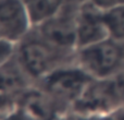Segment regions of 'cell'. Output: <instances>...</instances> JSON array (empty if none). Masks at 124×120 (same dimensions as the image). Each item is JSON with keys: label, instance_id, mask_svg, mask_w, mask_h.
<instances>
[{"label": "cell", "instance_id": "obj_3", "mask_svg": "<svg viewBox=\"0 0 124 120\" xmlns=\"http://www.w3.org/2000/svg\"><path fill=\"white\" fill-rule=\"evenodd\" d=\"M76 62L94 79H109L124 70V43L108 37L76 49Z\"/></svg>", "mask_w": 124, "mask_h": 120}, {"label": "cell", "instance_id": "obj_6", "mask_svg": "<svg viewBox=\"0 0 124 120\" xmlns=\"http://www.w3.org/2000/svg\"><path fill=\"white\" fill-rule=\"evenodd\" d=\"M110 37L103 20V11L90 2L79 4L76 21V49L96 44Z\"/></svg>", "mask_w": 124, "mask_h": 120}, {"label": "cell", "instance_id": "obj_12", "mask_svg": "<svg viewBox=\"0 0 124 120\" xmlns=\"http://www.w3.org/2000/svg\"><path fill=\"white\" fill-rule=\"evenodd\" d=\"M19 106L17 95H11L0 92V120L8 117Z\"/></svg>", "mask_w": 124, "mask_h": 120}, {"label": "cell", "instance_id": "obj_20", "mask_svg": "<svg viewBox=\"0 0 124 120\" xmlns=\"http://www.w3.org/2000/svg\"><path fill=\"white\" fill-rule=\"evenodd\" d=\"M54 1L56 2V3L58 4L59 7H60L61 4H63V3H64V2H68V1H70V0H54Z\"/></svg>", "mask_w": 124, "mask_h": 120}, {"label": "cell", "instance_id": "obj_4", "mask_svg": "<svg viewBox=\"0 0 124 120\" xmlns=\"http://www.w3.org/2000/svg\"><path fill=\"white\" fill-rule=\"evenodd\" d=\"M79 4V0L64 2L52 17L33 28L52 45L76 50V21Z\"/></svg>", "mask_w": 124, "mask_h": 120}, {"label": "cell", "instance_id": "obj_1", "mask_svg": "<svg viewBox=\"0 0 124 120\" xmlns=\"http://www.w3.org/2000/svg\"><path fill=\"white\" fill-rule=\"evenodd\" d=\"M15 54L35 83L56 69L76 62V50L52 45L33 27L16 43Z\"/></svg>", "mask_w": 124, "mask_h": 120}, {"label": "cell", "instance_id": "obj_8", "mask_svg": "<svg viewBox=\"0 0 124 120\" xmlns=\"http://www.w3.org/2000/svg\"><path fill=\"white\" fill-rule=\"evenodd\" d=\"M17 102L33 120H56L62 114L68 112L36 85L17 95Z\"/></svg>", "mask_w": 124, "mask_h": 120}, {"label": "cell", "instance_id": "obj_10", "mask_svg": "<svg viewBox=\"0 0 124 120\" xmlns=\"http://www.w3.org/2000/svg\"><path fill=\"white\" fill-rule=\"evenodd\" d=\"M32 26H37L54 14L59 6L54 0H21Z\"/></svg>", "mask_w": 124, "mask_h": 120}, {"label": "cell", "instance_id": "obj_19", "mask_svg": "<svg viewBox=\"0 0 124 120\" xmlns=\"http://www.w3.org/2000/svg\"><path fill=\"white\" fill-rule=\"evenodd\" d=\"M113 120H124V106L111 114Z\"/></svg>", "mask_w": 124, "mask_h": 120}, {"label": "cell", "instance_id": "obj_15", "mask_svg": "<svg viewBox=\"0 0 124 120\" xmlns=\"http://www.w3.org/2000/svg\"><path fill=\"white\" fill-rule=\"evenodd\" d=\"M111 80H112L114 88H116V94H118L121 103L124 106V70L121 71L118 74H116L114 77H112Z\"/></svg>", "mask_w": 124, "mask_h": 120}, {"label": "cell", "instance_id": "obj_16", "mask_svg": "<svg viewBox=\"0 0 124 120\" xmlns=\"http://www.w3.org/2000/svg\"><path fill=\"white\" fill-rule=\"evenodd\" d=\"M2 120H33V119L31 118L20 106H17V108L14 111L11 112L8 117H6V118Z\"/></svg>", "mask_w": 124, "mask_h": 120}, {"label": "cell", "instance_id": "obj_7", "mask_svg": "<svg viewBox=\"0 0 124 120\" xmlns=\"http://www.w3.org/2000/svg\"><path fill=\"white\" fill-rule=\"evenodd\" d=\"M32 23L21 0H0V37L19 43L31 30Z\"/></svg>", "mask_w": 124, "mask_h": 120}, {"label": "cell", "instance_id": "obj_5", "mask_svg": "<svg viewBox=\"0 0 124 120\" xmlns=\"http://www.w3.org/2000/svg\"><path fill=\"white\" fill-rule=\"evenodd\" d=\"M123 107L111 77L93 79L81 96L74 102L71 111L84 117L111 115Z\"/></svg>", "mask_w": 124, "mask_h": 120}, {"label": "cell", "instance_id": "obj_9", "mask_svg": "<svg viewBox=\"0 0 124 120\" xmlns=\"http://www.w3.org/2000/svg\"><path fill=\"white\" fill-rule=\"evenodd\" d=\"M34 85L35 81L27 73L15 52L0 64V92L20 95Z\"/></svg>", "mask_w": 124, "mask_h": 120}, {"label": "cell", "instance_id": "obj_14", "mask_svg": "<svg viewBox=\"0 0 124 120\" xmlns=\"http://www.w3.org/2000/svg\"><path fill=\"white\" fill-rule=\"evenodd\" d=\"M79 1L90 2L92 4H94L95 7H97L98 9H100L102 11H107L109 9H112L114 7L124 3V0H79Z\"/></svg>", "mask_w": 124, "mask_h": 120}, {"label": "cell", "instance_id": "obj_21", "mask_svg": "<svg viewBox=\"0 0 124 120\" xmlns=\"http://www.w3.org/2000/svg\"><path fill=\"white\" fill-rule=\"evenodd\" d=\"M0 38H1V37H0Z\"/></svg>", "mask_w": 124, "mask_h": 120}, {"label": "cell", "instance_id": "obj_18", "mask_svg": "<svg viewBox=\"0 0 124 120\" xmlns=\"http://www.w3.org/2000/svg\"><path fill=\"white\" fill-rule=\"evenodd\" d=\"M79 120H113L111 115H105V116H89V117H84L79 116Z\"/></svg>", "mask_w": 124, "mask_h": 120}, {"label": "cell", "instance_id": "obj_13", "mask_svg": "<svg viewBox=\"0 0 124 120\" xmlns=\"http://www.w3.org/2000/svg\"><path fill=\"white\" fill-rule=\"evenodd\" d=\"M16 44L8 39L0 38V64L7 61L15 52Z\"/></svg>", "mask_w": 124, "mask_h": 120}, {"label": "cell", "instance_id": "obj_11", "mask_svg": "<svg viewBox=\"0 0 124 120\" xmlns=\"http://www.w3.org/2000/svg\"><path fill=\"white\" fill-rule=\"evenodd\" d=\"M103 20L110 37L124 43V3L103 11Z\"/></svg>", "mask_w": 124, "mask_h": 120}, {"label": "cell", "instance_id": "obj_17", "mask_svg": "<svg viewBox=\"0 0 124 120\" xmlns=\"http://www.w3.org/2000/svg\"><path fill=\"white\" fill-rule=\"evenodd\" d=\"M56 120H79V117H78V115L74 114L73 111L70 110V111L65 112V114H62Z\"/></svg>", "mask_w": 124, "mask_h": 120}, {"label": "cell", "instance_id": "obj_2", "mask_svg": "<svg viewBox=\"0 0 124 120\" xmlns=\"http://www.w3.org/2000/svg\"><path fill=\"white\" fill-rule=\"evenodd\" d=\"M93 79L75 62L48 73L36 81L35 85L47 93L65 111H70L74 102Z\"/></svg>", "mask_w": 124, "mask_h": 120}]
</instances>
